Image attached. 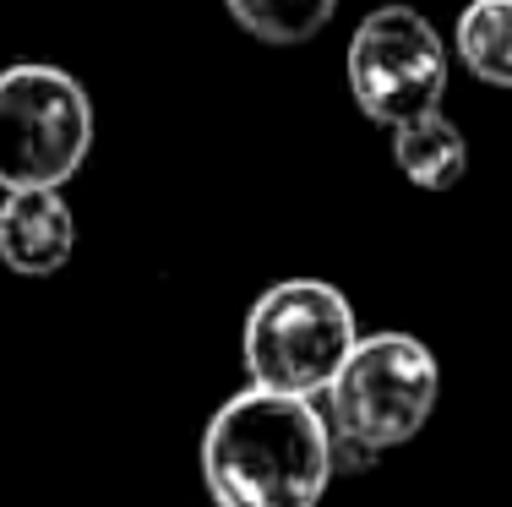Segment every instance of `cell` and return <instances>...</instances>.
I'll return each mask as SVG.
<instances>
[{
  "mask_svg": "<svg viewBox=\"0 0 512 507\" xmlns=\"http://www.w3.org/2000/svg\"><path fill=\"white\" fill-rule=\"evenodd\" d=\"M202 480L213 507H316L333 480V426L316 398L251 382L207 420Z\"/></svg>",
  "mask_w": 512,
  "mask_h": 507,
  "instance_id": "cell-1",
  "label": "cell"
},
{
  "mask_svg": "<svg viewBox=\"0 0 512 507\" xmlns=\"http://www.w3.org/2000/svg\"><path fill=\"white\" fill-rule=\"evenodd\" d=\"M360 344L355 306L344 289L322 279H284L267 295H256L246 311V333H240V360L256 388L316 398L338 377L349 349Z\"/></svg>",
  "mask_w": 512,
  "mask_h": 507,
  "instance_id": "cell-2",
  "label": "cell"
},
{
  "mask_svg": "<svg viewBox=\"0 0 512 507\" xmlns=\"http://www.w3.org/2000/svg\"><path fill=\"white\" fill-rule=\"evenodd\" d=\"M442 393L436 355L414 333H371L327 382V426L382 458L425 431Z\"/></svg>",
  "mask_w": 512,
  "mask_h": 507,
  "instance_id": "cell-3",
  "label": "cell"
},
{
  "mask_svg": "<svg viewBox=\"0 0 512 507\" xmlns=\"http://www.w3.org/2000/svg\"><path fill=\"white\" fill-rule=\"evenodd\" d=\"M93 148V99L60 66L0 71V191H60Z\"/></svg>",
  "mask_w": 512,
  "mask_h": 507,
  "instance_id": "cell-4",
  "label": "cell"
},
{
  "mask_svg": "<svg viewBox=\"0 0 512 507\" xmlns=\"http://www.w3.org/2000/svg\"><path fill=\"white\" fill-rule=\"evenodd\" d=\"M349 93L376 126H404V120L442 110L447 93V44L414 6H382L349 39Z\"/></svg>",
  "mask_w": 512,
  "mask_h": 507,
  "instance_id": "cell-5",
  "label": "cell"
},
{
  "mask_svg": "<svg viewBox=\"0 0 512 507\" xmlns=\"http://www.w3.org/2000/svg\"><path fill=\"white\" fill-rule=\"evenodd\" d=\"M77 251V219L60 191H6L0 202V262L22 279H50Z\"/></svg>",
  "mask_w": 512,
  "mask_h": 507,
  "instance_id": "cell-6",
  "label": "cell"
},
{
  "mask_svg": "<svg viewBox=\"0 0 512 507\" xmlns=\"http://www.w3.org/2000/svg\"><path fill=\"white\" fill-rule=\"evenodd\" d=\"M393 164L420 191H453L469 169V148H463V131L442 110H425L404 126H393Z\"/></svg>",
  "mask_w": 512,
  "mask_h": 507,
  "instance_id": "cell-7",
  "label": "cell"
},
{
  "mask_svg": "<svg viewBox=\"0 0 512 507\" xmlns=\"http://www.w3.org/2000/svg\"><path fill=\"white\" fill-rule=\"evenodd\" d=\"M458 60L485 88H512V0H474L458 17Z\"/></svg>",
  "mask_w": 512,
  "mask_h": 507,
  "instance_id": "cell-8",
  "label": "cell"
},
{
  "mask_svg": "<svg viewBox=\"0 0 512 507\" xmlns=\"http://www.w3.org/2000/svg\"><path fill=\"white\" fill-rule=\"evenodd\" d=\"M224 6H229V17L246 33H256L262 44L289 50V44L316 39V33L333 22L338 0H224Z\"/></svg>",
  "mask_w": 512,
  "mask_h": 507,
  "instance_id": "cell-9",
  "label": "cell"
}]
</instances>
